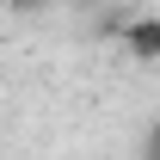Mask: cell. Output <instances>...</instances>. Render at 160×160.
<instances>
[{"mask_svg": "<svg viewBox=\"0 0 160 160\" xmlns=\"http://www.w3.org/2000/svg\"><path fill=\"white\" fill-rule=\"evenodd\" d=\"M123 49L129 62H160V12H142L123 25Z\"/></svg>", "mask_w": 160, "mask_h": 160, "instance_id": "cell-1", "label": "cell"}, {"mask_svg": "<svg viewBox=\"0 0 160 160\" xmlns=\"http://www.w3.org/2000/svg\"><path fill=\"white\" fill-rule=\"evenodd\" d=\"M74 6H99V0H74Z\"/></svg>", "mask_w": 160, "mask_h": 160, "instance_id": "cell-4", "label": "cell"}, {"mask_svg": "<svg viewBox=\"0 0 160 160\" xmlns=\"http://www.w3.org/2000/svg\"><path fill=\"white\" fill-rule=\"evenodd\" d=\"M12 6H43V0H12Z\"/></svg>", "mask_w": 160, "mask_h": 160, "instance_id": "cell-3", "label": "cell"}, {"mask_svg": "<svg viewBox=\"0 0 160 160\" xmlns=\"http://www.w3.org/2000/svg\"><path fill=\"white\" fill-rule=\"evenodd\" d=\"M142 160H160V117L148 123V142H142Z\"/></svg>", "mask_w": 160, "mask_h": 160, "instance_id": "cell-2", "label": "cell"}]
</instances>
